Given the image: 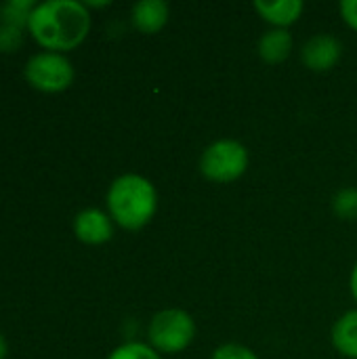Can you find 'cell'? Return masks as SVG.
<instances>
[{
  "label": "cell",
  "mask_w": 357,
  "mask_h": 359,
  "mask_svg": "<svg viewBox=\"0 0 357 359\" xmlns=\"http://www.w3.org/2000/svg\"><path fill=\"white\" fill-rule=\"evenodd\" d=\"M339 11H341V17L343 21L357 32V0H343L339 4Z\"/></svg>",
  "instance_id": "e0dca14e"
},
{
  "label": "cell",
  "mask_w": 357,
  "mask_h": 359,
  "mask_svg": "<svg viewBox=\"0 0 357 359\" xmlns=\"http://www.w3.org/2000/svg\"><path fill=\"white\" fill-rule=\"evenodd\" d=\"M6 351H8V347H6V341H4V337L0 334V359L6 358Z\"/></svg>",
  "instance_id": "d6986e66"
},
{
  "label": "cell",
  "mask_w": 357,
  "mask_h": 359,
  "mask_svg": "<svg viewBox=\"0 0 357 359\" xmlns=\"http://www.w3.org/2000/svg\"><path fill=\"white\" fill-rule=\"evenodd\" d=\"M292 46H295V40L288 29L271 27L259 38L257 53H259L261 61H265L267 65H280L290 57Z\"/></svg>",
  "instance_id": "30bf717a"
},
{
  "label": "cell",
  "mask_w": 357,
  "mask_h": 359,
  "mask_svg": "<svg viewBox=\"0 0 357 359\" xmlns=\"http://www.w3.org/2000/svg\"><path fill=\"white\" fill-rule=\"evenodd\" d=\"M23 42L21 29L15 25H0V53H15Z\"/></svg>",
  "instance_id": "2e32d148"
},
{
  "label": "cell",
  "mask_w": 357,
  "mask_h": 359,
  "mask_svg": "<svg viewBox=\"0 0 357 359\" xmlns=\"http://www.w3.org/2000/svg\"><path fill=\"white\" fill-rule=\"evenodd\" d=\"M105 202L112 221L126 231H139L156 217L158 191L149 179L128 172L114 179Z\"/></svg>",
  "instance_id": "7a4b0ae2"
},
{
  "label": "cell",
  "mask_w": 357,
  "mask_h": 359,
  "mask_svg": "<svg viewBox=\"0 0 357 359\" xmlns=\"http://www.w3.org/2000/svg\"><path fill=\"white\" fill-rule=\"evenodd\" d=\"M332 212L341 221H357V187H343L332 196Z\"/></svg>",
  "instance_id": "4fadbf2b"
},
{
  "label": "cell",
  "mask_w": 357,
  "mask_h": 359,
  "mask_svg": "<svg viewBox=\"0 0 357 359\" xmlns=\"http://www.w3.org/2000/svg\"><path fill=\"white\" fill-rule=\"evenodd\" d=\"M27 27L44 48L72 50L88 36L90 13L78 0H46L36 4Z\"/></svg>",
  "instance_id": "6da1fadb"
},
{
  "label": "cell",
  "mask_w": 357,
  "mask_h": 359,
  "mask_svg": "<svg viewBox=\"0 0 357 359\" xmlns=\"http://www.w3.org/2000/svg\"><path fill=\"white\" fill-rule=\"evenodd\" d=\"M252 6L263 21H267L271 27H278V29H286L292 23H297L305 11V4L301 0H276V2L255 0Z\"/></svg>",
  "instance_id": "ba28073f"
},
{
  "label": "cell",
  "mask_w": 357,
  "mask_h": 359,
  "mask_svg": "<svg viewBox=\"0 0 357 359\" xmlns=\"http://www.w3.org/2000/svg\"><path fill=\"white\" fill-rule=\"evenodd\" d=\"M107 359H162L149 343H124L116 347Z\"/></svg>",
  "instance_id": "5bb4252c"
},
{
  "label": "cell",
  "mask_w": 357,
  "mask_h": 359,
  "mask_svg": "<svg viewBox=\"0 0 357 359\" xmlns=\"http://www.w3.org/2000/svg\"><path fill=\"white\" fill-rule=\"evenodd\" d=\"M250 156L244 143L236 139H219L210 143L200 156V172L210 183L227 185L244 177Z\"/></svg>",
  "instance_id": "3957f363"
},
{
  "label": "cell",
  "mask_w": 357,
  "mask_h": 359,
  "mask_svg": "<svg viewBox=\"0 0 357 359\" xmlns=\"http://www.w3.org/2000/svg\"><path fill=\"white\" fill-rule=\"evenodd\" d=\"M210 359H259V355L246 347V345H238V343H225L221 347L215 349Z\"/></svg>",
  "instance_id": "9a60e30c"
},
{
  "label": "cell",
  "mask_w": 357,
  "mask_h": 359,
  "mask_svg": "<svg viewBox=\"0 0 357 359\" xmlns=\"http://www.w3.org/2000/svg\"><path fill=\"white\" fill-rule=\"evenodd\" d=\"M196 339V322L183 309H162L147 326V341L158 353H181Z\"/></svg>",
  "instance_id": "277c9868"
},
{
  "label": "cell",
  "mask_w": 357,
  "mask_h": 359,
  "mask_svg": "<svg viewBox=\"0 0 357 359\" xmlns=\"http://www.w3.org/2000/svg\"><path fill=\"white\" fill-rule=\"evenodd\" d=\"M25 80L44 93L65 90L74 82V65L61 53H38L25 63Z\"/></svg>",
  "instance_id": "5b68a950"
},
{
  "label": "cell",
  "mask_w": 357,
  "mask_h": 359,
  "mask_svg": "<svg viewBox=\"0 0 357 359\" xmlns=\"http://www.w3.org/2000/svg\"><path fill=\"white\" fill-rule=\"evenodd\" d=\"M130 19L141 34L151 36L166 27L170 19V8L164 0H141L133 6Z\"/></svg>",
  "instance_id": "9c48e42d"
},
{
  "label": "cell",
  "mask_w": 357,
  "mask_h": 359,
  "mask_svg": "<svg viewBox=\"0 0 357 359\" xmlns=\"http://www.w3.org/2000/svg\"><path fill=\"white\" fill-rule=\"evenodd\" d=\"M343 57V44L332 34H316L301 48V61L307 69L324 74L330 72Z\"/></svg>",
  "instance_id": "8992f818"
},
{
  "label": "cell",
  "mask_w": 357,
  "mask_h": 359,
  "mask_svg": "<svg viewBox=\"0 0 357 359\" xmlns=\"http://www.w3.org/2000/svg\"><path fill=\"white\" fill-rule=\"evenodd\" d=\"M74 233L84 244H90V246L105 244L114 236L112 217L99 208H84L74 219Z\"/></svg>",
  "instance_id": "52a82bcc"
},
{
  "label": "cell",
  "mask_w": 357,
  "mask_h": 359,
  "mask_svg": "<svg viewBox=\"0 0 357 359\" xmlns=\"http://www.w3.org/2000/svg\"><path fill=\"white\" fill-rule=\"evenodd\" d=\"M34 8H36L34 0H6L0 6V17L4 21V25H15L21 29V25L29 23Z\"/></svg>",
  "instance_id": "7c38bea8"
},
{
  "label": "cell",
  "mask_w": 357,
  "mask_h": 359,
  "mask_svg": "<svg viewBox=\"0 0 357 359\" xmlns=\"http://www.w3.org/2000/svg\"><path fill=\"white\" fill-rule=\"evenodd\" d=\"M332 347L347 359H357V309L343 313L330 332Z\"/></svg>",
  "instance_id": "8fae6325"
},
{
  "label": "cell",
  "mask_w": 357,
  "mask_h": 359,
  "mask_svg": "<svg viewBox=\"0 0 357 359\" xmlns=\"http://www.w3.org/2000/svg\"><path fill=\"white\" fill-rule=\"evenodd\" d=\"M349 290H351V297L356 299L357 303V263L353 265V271H351V278H349Z\"/></svg>",
  "instance_id": "ac0fdd59"
}]
</instances>
